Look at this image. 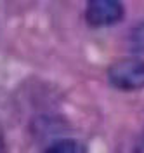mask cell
<instances>
[{
	"mask_svg": "<svg viewBox=\"0 0 144 153\" xmlns=\"http://www.w3.org/2000/svg\"><path fill=\"white\" fill-rule=\"evenodd\" d=\"M85 19L94 28L116 25L123 19V5L120 0H87Z\"/></svg>",
	"mask_w": 144,
	"mask_h": 153,
	"instance_id": "cell-2",
	"label": "cell"
},
{
	"mask_svg": "<svg viewBox=\"0 0 144 153\" xmlns=\"http://www.w3.org/2000/svg\"><path fill=\"white\" fill-rule=\"evenodd\" d=\"M132 49L134 51H144V25L137 26V28L132 31Z\"/></svg>",
	"mask_w": 144,
	"mask_h": 153,
	"instance_id": "cell-4",
	"label": "cell"
},
{
	"mask_svg": "<svg viewBox=\"0 0 144 153\" xmlns=\"http://www.w3.org/2000/svg\"><path fill=\"white\" fill-rule=\"evenodd\" d=\"M2 150H5V139H4V134L0 131V152H2Z\"/></svg>",
	"mask_w": 144,
	"mask_h": 153,
	"instance_id": "cell-5",
	"label": "cell"
},
{
	"mask_svg": "<svg viewBox=\"0 0 144 153\" xmlns=\"http://www.w3.org/2000/svg\"><path fill=\"white\" fill-rule=\"evenodd\" d=\"M137 150H141V152H144V136H143V139H141V144L137 146Z\"/></svg>",
	"mask_w": 144,
	"mask_h": 153,
	"instance_id": "cell-6",
	"label": "cell"
},
{
	"mask_svg": "<svg viewBox=\"0 0 144 153\" xmlns=\"http://www.w3.org/2000/svg\"><path fill=\"white\" fill-rule=\"evenodd\" d=\"M108 82L118 91H143L144 89V59L127 57L108 68Z\"/></svg>",
	"mask_w": 144,
	"mask_h": 153,
	"instance_id": "cell-1",
	"label": "cell"
},
{
	"mask_svg": "<svg viewBox=\"0 0 144 153\" xmlns=\"http://www.w3.org/2000/svg\"><path fill=\"white\" fill-rule=\"evenodd\" d=\"M83 150H85V146L77 143L75 139H56L45 148V152H56V153H80Z\"/></svg>",
	"mask_w": 144,
	"mask_h": 153,
	"instance_id": "cell-3",
	"label": "cell"
}]
</instances>
